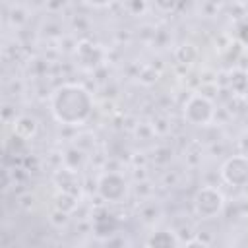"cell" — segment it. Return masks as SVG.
Segmentation results:
<instances>
[{
    "label": "cell",
    "mask_w": 248,
    "mask_h": 248,
    "mask_svg": "<svg viewBox=\"0 0 248 248\" xmlns=\"http://www.w3.org/2000/svg\"><path fill=\"white\" fill-rule=\"evenodd\" d=\"M196 56H198V50H196L192 45H182V46L176 48V58H178L180 62H184V64L194 62Z\"/></svg>",
    "instance_id": "cell-11"
},
{
    "label": "cell",
    "mask_w": 248,
    "mask_h": 248,
    "mask_svg": "<svg viewBox=\"0 0 248 248\" xmlns=\"http://www.w3.org/2000/svg\"><path fill=\"white\" fill-rule=\"evenodd\" d=\"M50 114L64 126H81L93 114V97L79 83L58 85L48 99Z\"/></svg>",
    "instance_id": "cell-1"
},
{
    "label": "cell",
    "mask_w": 248,
    "mask_h": 248,
    "mask_svg": "<svg viewBox=\"0 0 248 248\" xmlns=\"http://www.w3.org/2000/svg\"><path fill=\"white\" fill-rule=\"evenodd\" d=\"M99 196L108 203H120L128 194V180L120 172H105L97 180Z\"/></svg>",
    "instance_id": "cell-4"
},
{
    "label": "cell",
    "mask_w": 248,
    "mask_h": 248,
    "mask_svg": "<svg viewBox=\"0 0 248 248\" xmlns=\"http://www.w3.org/2000/svg\"><path fill=\"white\" fill-rule=\"evenodd\" d=\"M182 114H184V120L192 126H207L215 116V105L209 97L194 93L186 99L182 107Z\"/></svg>",
    "instance_id": "cell-3"
},
{
    "label": "cell",
    "mask_w": 248,
    "mask_h": 248,
    "mask_svg": "<svg viewBox=\"0 0 248 248\" xmlns=\"http://www.w3.org/2000/svg\"><path fill=\"white\" fill-rule=\"evenodd\" d=\"M194 213L200 219H213L225 209V196L215 186H202L192 200Z\"/></svg>",
    "instance_id": "cell-2"
},
{
    "label": "cell",
    "mask_w": 248,
    "mask_h": 248,
    "mask_svg": "<svg viewBox=\"0 0 248 248\" xmlns=\"http://www.w3.org/2000/svg\"><path fill=\"white\" fill-rule=\"evenodd\" d=\"M76 54L79 58V64L83 68H89V70L95 68L101 62V50L95 45H91V43H79Z\"/></svg>",
    "instance_id": "cell-8"
},
{
    "label": "cell",
    "mask_w": 248,
    "mask_h": 248,
    "mask_svg": "<svg viewBox=\"0 0 248 248\" xmlns=\"http://www.w3.org/2000/svg\"><path fill=\"white\" fill-rule=\"evenodd\" d=\"M54 207L62 213H72L76 207H78V198L76 194H70V192H58L54 196Z\"/></svg>",
    "instance_id": "cell-10"
},
{
    "label": "cell",
    "mask_w": 248,
    "mask_h": 248,
    "mask_svg": "<svg viewBox=\"0 0 248 248\" xmlns=\"http://www.w3.org/2000/svg\"><path fill=\"white\" fill-rule=\"evenodd\" d=\"M116 227H118V221L110 213H99L93 219V231L99 238H108L112 232H116Z\"/></svg>",
    "instance_id": "cell-7"
},
{
    "label": "cell",
    "mask_w": 248,
    "mask_h": 248,
    "mask_svg": "<svg viewBox=\"0 0 248 248\" xmlns=\"http://www.w3.org/2000/svg\"><path fill=\"white\" fill-rule=\"evenodd\" d=\"M182 248H207V242H203L202 238H190L188 242H184V246Z\"/></svg>",
    "instance_id": "cell-13"
},
{
    "label": "cell",
    "mask_w": 248,
    "mask_h": 248,
    "mask_svg": "<svg viewBox=\"0 0 248 248\" xmlns=\"http://www.w3.org/2000/svg\"><path fill=\"white\" fill-rule=\"evenodd\" d=\"M236 35H238V39H240L242 45H248V21H242L236 27Z\"/></svg>",
    "instance_id": "cell-12"
},
{
    "label": "cell",
    "mask_w": 248,
    "mask_h": 248,
    "mask_svg": "<svg viewBox=\"0 0 248 248\" xmlns=\"http://www.w3.org/2000/svg\"><path fill=\"white\" fill-rule=\"evenodd\" d=\"M37 130H39V122H37L35 116H31V114H19L17 118H14V134L19 136L21 140L27 141L29 138H33L37 134Z\"/></svg>",
    "instance_id": "cell-6"
},
{
    "label": "cell",
    "mask_w": 248,
    "mask_h": 248,
    "mask_svg": "<svg viewBox=\"0 0 248 248\" xmlns=\"http://www.w3.org/2000/svg\"><path fill=\"white\" fill-rule=\"evenodd\" d=\"M221 178L234 188H242L248 184V157L238 153L229 157L221 165Z\"/></svg>",
    "instance_id": "cell-5"
},
{
    "label": "cell",
    "mask_w": 248,
    "mask_h": 248,
    "mask_svg": "<svg viewBox=\"0 0 248 248\" xmlns=\"http://www.w3.org/2000/svg\"><path fill=\"white\" fill-rule=\"evenodd\" d=\"M147 248H178V238L172 231H155L147 238Z\"/></svg>",
    "instance_id": "cell-9"
}]
</instances>
